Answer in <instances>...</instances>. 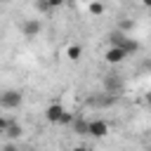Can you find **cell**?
I'll return each instance as SVG.
<instances>
[{
  "mask_svg": "<svg viewBox=\"0 0 151 151\" xmlns=\"http://www.w3.org/2000/svg\"><path fill=\"white\" fill-rule=\"evenodd\" d=\"M21 101H24V97H21L19 90H5V92H0V106L2 109H19Z\"/></svg>",
  "mask_w": 151,
  "mask_h": 151,
  "instance_id": "cell-1",
  "label": "cell"
},
{
  "mask_svg": "<svg viewBox=\"0 0 151 151\" xmlns=\"http://www.w3.org/2000/svg\"><path fill=\"white\" fill-rule=\"evenodd\" d=\"M104 90H106V94H120L123 80H120L116 73H109V76L104 78Z\"/></svg>",
  "mask_w": 151,
  "mask_h": 151,
  "instance_id": "cell-2",
  "label": "cell"
},
{
  "mask_svg": "<svg viewBox=\"0 0 151 151\" xmlns=\"http://www.w3.org/2000/svg\"><path fill=\"white\" fill-rule=\"evenodd\" d=\"M40 31H42V21H40V19H26L24 26H21V33H24L26 38H35Z\"/></svg>",
  "mask_w": 151,
  "mask_h": 151,
  "instance_id": "cell-3",
  "label": "cell"
},
{
  "mask_svg": "<svg viewBox=\"0 0 151 151\" xmlns=\"http://www.w3.org/2000/svg\"><path fill=\"white\" fill-rule=\"evenodd\" d=\"M125 57H127V54H125V50H123L120 45H111V47L106 50V61H109V64H120Z\"/></svg>",
  "mask_w": 151,
  "mask_h": 151,
  "instance_id": "cell-4",
  "label": "cell"
},
{
  "mask_svg": "<svg viewBox=\"0 0 151 151\" xmlns=\"http://www.w3.org/2000/svg\"><path fill=\"white\" fill-rule=\"evenodd\" d=\"M106 132H109V125H106L104 120H92V123H87V134H92V137H106Z\"/></svg>",
  "mask_w": 151,
  "mask_h": 151,
  "instance_id": "cell-5",
  "label": "cell"
},
{
  "mask_svg": "<svg viewBox=\"0 0 151 151\" xmlns=\"http://www.w3.org/2000/svg\"><path fill=\"white\" fill-rule=\"evenodd\" d=\"M61 113H64V106H59V104H50V106L45 109V118H47V123H59Z\"/></svg>",
  "mask_w": 151,
  "mask_h": 151,
  "instance_id": "cell-6",
  "label": "cell"
},
{
  "mask_svg": "<svg viewBox=\"0 0 151 151\" xmlns=\"http://www.w3.org/2000/svg\"><path fill=\"white\" fill-rule=\"evenodd\" d=\"M2 132H5L7 137L17 139V137H21V132H24V130H21V125H17V123H7V127H5Z\"/></svg>",
  "mask_w": 151,
  "mask_h": 151,
  "instance_id": "cell-7",
  "label": "cell"
},
{
  "mask_svg": "<svg viewBox=\"0 0 151 151\" xmlns=\"http://www.w3.org/2000/svg\"><path fill=\"white\" fill-rule=\"evenodd\" d=\"M80 54H83V47H80V45H71V47L66 50V57H68L71 61H78Z\"/></svg>",
  "mask_w": 151,
  "mask_h": 151,
  "instance_id": "cell-8",
  "label": "cell"
},
{
  "mask_svg": "<svg viewBox=\"0 0 151 151\" xmlns=\"http://www.w3.org/2000/svg\"><path fill=\"white\" fill-rule=\"evenodd\" d=\"M71 125H73V130H76L78 134H87V123H85V120H76V118H73Z\"/></svg>",
  "mask_w": 151,
  "mask_h": 151,
  "instance_id": "cell-9",
  "label": "cell"
},
{
  "mask_svg": "<svg viewBox=\"0 0 151 151\" xmlns=\"http://www.w3.org/2000/svg\"><path fill=\"white\" fill-rule=\"evenodd\" d=\"M90 12H92V14H101V12H104V5H101V2H90Z\"/></svg>",
  "mask_w": 151,
  "mask_h": 151,
  "instance_id": "cell-10",
  "label": "cell"
},
{
  "mask_svg": "<svg viewBox=\"0 0 151 151\" xmlns=\"http://www.w3.org/2000/svg\"><path fill=\"white\" fill-rule=\"evenodd\" d=\"M134 28V21H120V31L125 33V31H132Z\"/></svg>",
  "mask_w": 151,
  "mask_h": 151,
  "instance_id": "cell-11",
  "label": "cell"
},
{
  "mask_svg": "<svg viewBox=\"0 0 151 151\" xmlns=\"http://www.w3.org/2000/svg\"><path fill=\"white\" fill-rule=\"evenodd\" d=\"M71 120H73V116H71L68 111H64V113H61V118H59V123H64V125H68Z\"/></svg>",
  "mask_w": 151,
  "mask_h": 151,
  "instance_id": "cell-12",
  "label": "cell"
},
{
  "mask_svg": "<svg viewBox=\"0 0 151 151\" xmlns=\"http://www.w3.org/2000/svg\"><path fill=\"white\" fill-rule=\"evenodd\" d=\"M45 5H47V9H50V7H61V5H64V0H47Z\"/></svg>",
  "mask_w": 151,
  "mask_h": 151,
  "instance_id": "cell-13",
  "label": "cell"
},
{
  "mask_svg": "<svg viewBox=\"0 0 151 151\" xmlns=\"http://www.w3.org/2000/svg\"><path fill=\"white\" fill-rule=\"evenodd\" d=\"M5 127H7V120H5V118H2V116H0V132H2V130H5Z\"/></svg>",
  "mask_w": 151,
  "mask_h": 151,
  "instance_id": "cell-14",
  "label": "cell"
},
{
  "mask_svg": "<svg viewBox=\"0 0 151 151\" xmlns=\"http://www.w3.org/2000/svg\"><path fill=\"white\" fill-rule=\"evenodd\" d=\"M142 2H144V5H151V0H142Z\"/></svg>",
  "mask_w": 151,
  "mask_h": 151,
  "instance_id": "cell-15",
  "label": "cell"
}]
</instances>
